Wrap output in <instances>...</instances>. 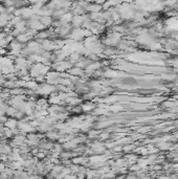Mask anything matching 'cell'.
<instances>
[{"instance_id": "1", "label": "cell", "mask_w": 178, "mask_h": 179, "mask_svg": "<svg viewBox=\"0 0 178 179\" xmlns=\"http://www.w3.org/2000/svg\"><path fill=\"white\" fill-rule=\"evenodd\" d=\"M50 66L46 65L44 63H32V65L30 67V75L32 77V79H35L38 75H45L46 73L49 71Z\"/></svg>"}, {"instance_id": "2", "label": "cell", "mask_w": 178, "mask_h": 179, "mask_svg": "<svg viewBox=\"0 0 178 179\" xmlns=\"http://www.w3.org/2000/svg\"><path fill=\"white\" fill-rule=\"evenodd\" d=\"M56 91V86L52 85V84H48L47 82L46 83H41V85H39V87L37 88L36 94H39V95H49L52 92Z\"/></svg>"}, {"instance_id": "3", "label": "cell", "mask_w": 178, "mask_h": 179, "mask_svg": "<svg viewBox=\"0 0 178 179\" xmlns=\"http://www.w3.org/2000/svg\"><path fill=\"white\" fill-rule=\"evenodd\" d=\"M72 63L70 61H66V60H63V61H56V63L52 64L50 66L55 69V70L59 71V72H63L64 70H68L69 68L72 67Z\"/></svg>"}, {"instance_id": "4", "label": "cell", "mask_w": 178, "mask_h": 179, "mask_svg": "<svg viewBox=\"0 0 178 179\" xmlns=\"http://www.w3.org/2000/svg\"><path fill=\"white\" fill-rule=\"evenodd\" d=\"M67 72L70 75L78 77V78H81L82 75H85V70H83V68H81V67L79 66H72L71 68H69L68 70H67Z\"/></svg>"}, {"instance_id": "5", "label": "cell", "mask_w": 178, "mask_h": 179, "mask_svg": "<svg viewBox=\"0 0 178 179\" xmlns=\"http://www.w3.org/2000/svg\"><path fill=\"white\" fill-rule=\"evenodd\" d=\"M95 108V105L93 104L92 102H89V101L81 105L82 111H83V112H86V113H88V112H90V111H92Z\"/></svg>"}, {"instance_id": "6", "label": "cell", "mask_w": 178, "mask_h": 179, "mask_svg": "<svg viewBox=\"0 0 178 179\" xmlns=\"http://www.w3.org/2000/svg\"><path fill=\"white\" fill-rule=\"evenodd\" d=\"M4 127H7L10 129H14L18 127V119L15 117H10L7 118V121L4 123Z\"/></svg>"}, {"instance_id": "7", "label": "cell", "mask_w": 178, "mask_h": 179, "mask_svg": "<svg viewBox=\"0 0 178 179\" xmlns=\"http://www.w3.org/2000/svg\"><path fill=\"white\" fill-rule=\"evenodd\" d=\"M40 21L41 23L45 25V27H47V26H52V22H54V19H52V16H41Z\"/></svg>"}, {"instance_id": "8", "label": "cell", "mask_w": 178, "mask_h": 179, "mask_svg": "<svg viewBox=\"0 0 178 179\" xmlns=\"http://www.w3.org/2000/svg\"><path fill=\"white\" fill-rule=\"evenodd\" d=\"M16 39H17V40L19 41V42H21V43H27L32 38H30V37L28 36L26 33H22V34L18 35V36L16 37Z\"/></svg>"}, {"instance_id": "9", "label": "cell", "mask_w": 178, "mask_h": 179, "mask_svg": "<svg viewBox=\"0 0 178 179\" xmlns=\"http://www.w3.org/2000/svg\"><path fill=\"white\" fill-rule=\"evenodd\" d=\"M18 111H19V110H18L17 108H15V107H13V106L7 107V116H10V117H15V116H16V114H17Z\"/></svg>"}, {"instance_id": "10", "label": "cell", "mask_w": 178, "mask_h": 179, "mask_svg": "<svg viewBox=\"0 0 178 179\" xmlns=\"http://www.w3.org/2000/svg\"><path fill=\"white\" fill-rule=\"evenodd\" d=\"M13 136H14L13 130L7 128V127H4V129H3V137H5V138H11V137Z\"/></svg>"}, {"instance_id": "11", "label": "cell", "mask_w": 178, "mask_h": 179, "mask_svg": "<svg viewBox=\"0 0 178 179\" xmlns=\"http://www.w3.org/2000/svg\"><path fill=\"white\" fill-rule=\"evenodd\" d=\"M7 114H4V115H0V122L2 123L3 125H4V123L7 122Z\"/></svg>"}, {"instance_id": "12", "label": "cell", "mask_w": 178, "mask_h": 179, "mask_svg": "<svg viewBox=\"0 0 178 179\" xmlns=\"http://www.w3.org/2000/svg\"><path fill=\"white\" fill-rule=\"evenodd\" d=\"M5 168H7V166H5V162H3V161L0 162V173H2L3 171L5 170Z\"/></svg>"}, {"instance_id": "13", "label": "cell", "mask_w": 178, "mask_h": 179, "mask_svg": "<svg viewBox=\"0 0 178 179\" xmlns=\"http://www.w3.org/2000/svg\"><path fill=\"white\" fill-rule=\"evenodd\" d=\"M7 49L4 48V47H1L0 46V55H7Z\"/></svg>"}]
</instances>
